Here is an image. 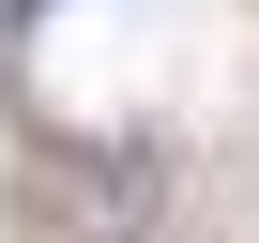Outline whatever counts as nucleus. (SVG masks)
Listing matches in <instances>:
<instances>
[{
  "label": "nucleus",
  "mask_w": 259,
  "mask_h": 243,
  "mask_svg": "<svg viewBox=\"0 0 259 243\" xmlns=\"http://www.w3.org/2000/svg\"><path fill=\"white\" fill-rule=\"evenodd\" d=\"M153 243H183V228H153Z\"/></svg>",
  "instance_id": "nucleus-2"
},
{
  "label": "nucleus",
  "mask_w": 259,
  "mask_h": 243,
  "mask_svg": "<svg viewBox=\"0 0 259 243\" xmlns=\"http://www.w3.org/2000/svg\"><path fill=\"white\" fill-rule=\"evenodd\" d=\"M168 228V152H46L31 167V243H153Z\"/></svg>",
  "instance_id": "nucleus-1"
}]
</instances>
